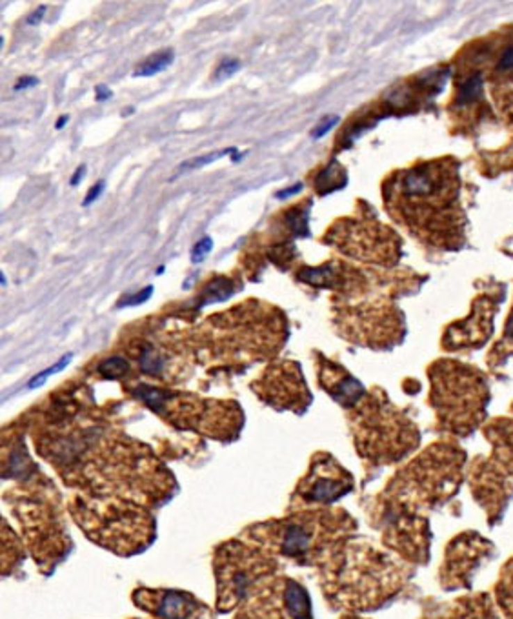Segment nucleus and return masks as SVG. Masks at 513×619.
<instances>
[{"mask_svg":"<svg viewBox=\"0 0 513 619\" xmlns=\"http://www.w3.org/2000/svg\"><path fill=\"white\" fill-rule=\"evenodd\" d=\"M73 512L82 532L91 541L118 556L142 552L155 538L153 517L135 503L79 499Z\"/></svg>","mask_w":513,"mask_h":619,"instance_id":"obj_4","label":"nucleus"},{"mask_svg":"<svg viewBox=\"0 0 513 619\" xmlns=\"http://www.w3.org/2000/svg\"><path fill=\"white\" fill-rule=\"evenodd\" d=\"M340 619H366V618H361V616H355V614H346V616H342Z\"/></svg>","mask_w":513,"mask_h":619,"instance_id":"obj_32","label":"nucleus"},{"mask_svg":"<svg viewBox=\"0 0 513 619\" xmlns=\"http://www.w3.org/2000/svg\"><path fill=\"white\" fill-rule=\"evenodd\" d=\"M68 120H70V115H62V117L57 120V124H55V128L62 130V128H64V126H66Z\"/></svg>","mask_w":513,"mask_h":619,"instance_id":"obj_31","label":"nucleus"},{"mask_svg":"<svg viewBox=\"0 0 513 619\" xmlns=\"http://www.w3.org/2000/svg\"><path fill=\"white\" fill-rule=\"evenodd\" d=\"M259 395L281 410H302L310 401L299 366L293 363H283L268 370L260 381Z\"/></svg>","mask_w":513,"mask_h":619,"instance_id":"obj_12","label":"nucleus"},{"mask_svg":"<svg viewBox=\"0 0 513 619\" xmlns=\"http://www.w3.org/2000/svg\"><path fill=\"white\" fill-rule=\"evenodd\" d=\"M328 239L342 253L355 259L377 265H393L399 259V237L375 221L342 219L331 226Z\"/></svg>","mask_w":513,"mask_h":619,"instance_id":"obj_9","label":"nucleus"},{"mask_svg":"<svg viewBox=\"0 0 513 619\" xmlns=\"http://www.w3.org/2000/svg\"><path fill=\"white\" fill-rule=\"evenodd\" d=\"M352 525L344 512H304L250 526L244 535L275 558L322 567L340 549Z\"/></svg>","mask_w":513,"mask_h":619,"instance_id":"obj_3","label":"nucleus"},{"mask_svg":"<svg viewBox=\"0 0 513 619\" xmlns=\"http://www.w3.org/2000/svg\"><path fill=\"white\" fill-rule=\"evenodd\" d=\"M37 82L38 81L35 79V77H22V79H20V81L15 84V90L20 91V90H24V88H31V86H37Z\"/></svg>","mask_w":513,"mask_h":619,"instance_id":"obj_27","label":"nucleus"},{"mask_svg":"<svg viewBox=\"0 0 513 619\" xmlns=\"http://www.w3.org/2000/svg\"><path fill=\"white\" fill-rule=\"evenodd\" d=\"M95 91H97V99L99 100H108L109 97H111V90H109L108 86H104V84L97 86V88H95Z\"/></svg>","mask_w":513,"mask_h":619,"instance_id":"obj_28","label":"nucleus"},{"mask_svg":"<svg viewBox=\"0 0 513 619\" xmlns=\"http://www.w3.org/2000/svg\"><path fill=\"white\" fill-rule=\"evenodd\" d=\"M151 292H153V288H151V286H148L146 290H142V292H139L137 295H133V297L126 299L124 303H120V306H126V304H139V303H142V301H146V299L150 297Z\"/></svg>","mask_w":513,"mask_h":619,"instance_id":"obj_25","label":"nucleus"},{"mask_svg":"<svg viewBox=\"0 0 513 619\" xmlns=\"http://www.w3.org/2000/svg\"><path fill=\"white\" fill-rule=\"evenodd\" d=\"M137 609L153 619H213L212 609L189 592L139 586L132 594Z\"/></svg>","mask_w":513,"mask_h":619,"instance_id":"obj_10","label":"nucleus"},{"mask_svg":"<svg viewBox=\"0 0 513 619\" xmlns=\"http://www.w3.org/2000/svg\"><path fill=\"white\" fill-rule=\"evenodd\" d=\"M151 619H153V618H151Z\"/></svg>","mask_w":513,"mask_h":619,"instance_id":"obj_34","label":"nucleus"},{"mask_svg":"<svg viewBox=\"0 0 513 619\" xmlns=\"http://www.w3.org/2000/svg\"><path fill=\"white\" fill-rule=\"evenodd\" d=\"M344 182H346V175H344V170L340 168L337 162L326 168L319 177H317V191L320 195H326L333 191L337 188H342Z\"/></svg>","mask_w":513,"mask_h":619,"instance_id":"obj_14","label":"nucleus"},{"mask_svg":"<svg viewBox=\"0 0 513 619\" xmlns=\"http://www.w3.org/2000/svg\"><path fill=\"white\" fill-rule=\"evenodd\" d=\"M461 189L459 166L453 159L420 162L391 177L386 206L424 244L444 251L459 250L466 239Z\"/></svg>","mask_w":513,"mask_h":619,"instance_id":"obj_1","label":"nucleus"},{"mask_svg":"<svg viewBox=\"0 0 513 619\" xmlns=\"http://www.w3.org/2000/svg\"><path fill=\"white\" fill-rule=\"evenodd\" d=\"M86 175V166H79V168H77V171H75V175L71 177V186H77L80 182V180H82V177Z\"/></svg>","mask_w":513,"mask_h":619,"instance_id":"obj_30","label":"nucleus"},{"mask_svg":"<svg viewBox=\"0 0 513 619\" xmlns=\"http://www.w3.org/2000/svg\"><path fill=\"white\" fill-rule=\"evenodd\" d=\"M99 372L108 379H118L129 372V363L123 357H109L104 363H100Z\"/></svg>","mask_w":513,"mask_h":619,"instance_id":"obj_16","label":"nucleus"},{"mask_svg":"<svg viewBox=\"0 0 513 619\" xmlns=\"http://www.w3.org/2000/svg\"><path fill=\"white\" fill-rule=\"evenodd\" d=\"M355 432L361 452L373 459L393 461L417 444V432L410 421L393 410L386 401L381 402L377 399H370L364 412L358 414Z\"/></svg>","mask_w":513,"mask_h":619,"instance_id":"obj_7","label":"nucleus"},{"mask_svg":"<svg viewBox=\"0 0 513 619\" xmlns=\"http://www.w3.org/2000/svg\"><path fill=\"white\" fill-rule=\"evenodd\" d=\"M233 619H313L310 594L299 581L277 574L237 609Z\"/></svg>","mask_w":513,"mask_h":619,"instance_id":"obj_8","label":"nucleus"},{"mask_svg":"<svg viewBox=\"0 0 513 619\" xmlns=\"http://www.w3.org/2000/svg\"><path fill=\"white\" fill-rule=\"evenodd\" d=\"M499 596L506 610H510L513 614V561L504 568L503 579H500L499 585Z\"/></svg>","mask_w":513,"mask_h":619,"instance_id":"obj_17","label":"nucleus"},{"mask_svg":"<svg viewBox=\"0 0 513 619\" xmlns=\"http://www.w3.org/2000/svg\"><path fill=\"white\" fill-rule=\"evenodd\" d=\"M44 15H46V6H40V8H37V10L33 11V13L28 15L26 22L31 24V26H37V24H40V20L44 19Z\"/></svg>","mask_w":513,"mask_h":619,"instance_id":"obj_26","label":"nucleus"},{"mask_svg":"<svg viewBox=\"0 0 513 619\" xmlns=\"http://www.w3.org/2000/svg\"><path fill=\"white\" fill-rule=\"evenodd\" d=\"M104 180H100V182H97V185L93 186V188L90 189V191H88V195H86V199H84V203H82V206H90V204H93L95 201L99 199L100 195H102V191H104Z\"/></svg>","mask_w":513,"mask_h":619,"instance_id":"obj_23","label":"nucleus"},{"mask_svg":"<svg viewBox=\"0 0 513 619\" xmlns=\"http://www.w3.org/2000/svg\"><path fill=\"white\" fill-rule=\"evenodd\" d=\"M70 361H71V355L70 354L64 355V357H62V359L58 361L57 364H53L52 368L46 370V372H40V374H38L37 377H35L33 381H31V383H29V388H35V386H38V384H42L44 381H46V379L49 377V375L55 374V372H61V370L64 368V366H66V364L70 363Z\"/></svg>","mask_w":513,"mask_h":619,"instance_id":"obj_21","label":"nucleus"},{"mask_svg":"<svg viewBox=\"0 0 513 619\" xmlns=\"http://www.w3.org/2000/svg\"><path fill=\"white\" fill-rule=\"evenodd\" d=\"M432 405L444 425L466 434L484 416L488 386L480 372L455 361H441L432 368Z\"/></svg>","mask_w":513,"mask_h":619,"instance_id":"obj_6","label":"nucleus"},{"mask_svg":"<svg viewBox=\"0 0 513 619\" xmlns=\"http://www.w3.org/2000/svg\"><path fill=\"white\" fill-rule=\"evenodd\" d=\"M226 153H235L233 148H226V150H221V152H213V153H207V155H198L195 159H189V161L182 162L179 168V171H188V170H195V168H203V166L212 164V162L219 161L221 157H224Z\"/></svg>","mask_w":513,"mask_h":619,"instance_id":"obj_19","label":"nucleus"},{"mask_svg":"<svg viewBox=\"0 0 513 619\" xmlns=\"http://www.w3.org/2000/svg\"><path fill=\"white\" fill-rule=\"evenodd\" d=\"M337 120H339V118H337V117H328V118H324V120H322V123H320L319 126H317L315 132L311 133V135H313V139L322 137V135H324V133L330 132L331 126H333V124L337 123Z\"/></svg>","mask_w":513,"mask_h":619,"instance_id":"obj_24","label":"nucleus"},{"mask_svg":"<svg viewBox=\"0 0 513 619\" xmlns=\"http://www.w3.org/2000/svg\"><path fill=\"white\" fill-rule=\"evenodd\" d=\"M322 384L328 392L333 395L335 399L342 405H355V402L361 401L364 393V388L361 386L358 381H355L354 377L346 372H342L337 366H331V368H322Z\"/></svg>","mask_w":513,"mask_h":619,"instance_id":"obj_13","label":"nucleus"},{"mask_svg":"<svg viewBox=\"0 0 513 619\" xmlns=\"http://www.w3.org/2000/svg\"><path fill=\"white\" fill-rule=\"evenodd\" d=\"M212 248H213V241L210 237L200 239V241L194 246V250H191V260H194V263H200V260H204L207 253L212 251Z\"/></svg>","mask_w":513,"mask_h":619,"instance_id":"obj_22","label":"nucleus"},{"mask_svg":"<svg viewBox=\"0 0 513 619\" xmlns=\"http://www.w3.org/2000/svg\"><path fill=\"white\" fill-rule=\"evenodd\" d=\"M278 561L274 554L250 539L226 541L213 556L215 609L221 614L237 610L264 581L277 576Z\"/></svg>","mask_w":513,"mask_h":619,"instance_id":"obj_5","label":"nucleus"},{"mask_svg":"<svg viewBox=\"0 0 513 619\" xmlns=\"http://www.w3.org/2000/svg\"><path fill=\"white\" fill-rule=\"evenodd\" d=\"M239 68L240 62L237 61V58H224V61L217 66V70H215L213 79H215V81H226V79H230L231 75H235L237 71H239Z\"/></svg>","mask_w":513,"mask_h":619,"instance_id":"obj_20","label":"nucleus"},{"mask_svg":"<svg viewBox=\"0 0 513 619\" xmlns=\"http://www.w3.org/2000/svg\"><path fill=\"white\" fill-rule=\"evenodd\" d=\"M352 487H354L352 476L331 455L317 454L310 467V472L297 487L295 497H299V501L304 505H311V503L328 505L352 492Z\"/></svg>","mask_w":513,"mask_h":619,"instance_id":"obj_11","label":"nucleus"},{"mask_svg":"<svg viewBox=\"0 0 513 619\" xmlns=\"http://www.w3.org/2000/svg\"><path fill=\"white\" fill-rule=\"evenodd\" d=\"M231 293H233V288H231L230 281L219 277L217 281H213L212 284H207L206 292H204V303L222 301V299L230 297Z\"/></svg>","mask_w":513,"mask_h":619,"instance_id":"obj_18","label":"nucleus"},{"mask_svg":"<svg viewBox=\"0 0 513 619\" xmlns=\"http://www.w3.org/2000/svg\"><path fill=\"white\" fill-rule=\"evenodd\" d=\"M301 188H302L301 185L293 186V188H286V189H283V191H278L277 197H278V199H286V197H292V195L299 194V191H301Z\"/></svg>","mask_w":513,"mask_h":619,"instance_id":"obj_29","label":"nucleus"},{"mask_svg":"<svg viewBox=\"0 0 513 619\" xmlns=\"http://www.w3.org/2000/svg\"><path fill=\"white\" fill-rule=\"evenodd\" d=\"M510 336H513V315H512V321H510Z\"/></svg>","mask_w":513,"mask_h":619,"instance_id":"obj_33","label":"nucleus"},{"mask_svg":"<svg viewBox=\"0 0 513 619\" xmlns=\"http://www.w3.org/2000/svg\"><path fill=\"white\" fill-rule=\"evenodd\" d=\"M171 62H173V52H160V53H153L146 61L142 62L141 66L135 70L133 75L135 77H153L157 75L159 71H164L166 68L170 66Z\"/></svg>","mask_w":513,"mask_h":619,"instance_id":"obj_15","label":"nucleus"},{"mask_svg":"<svg viewBox=\"0 0 513 619\" xmlns=\"http://www.w3.org/2000/svg\"><path fill=\"white\" fill-rule=\"evenodd\" d=\"M324 592L335 606L370 610L400 590L404 568L370 544H340L322 565Z\"/></svg>","mask_w":513,"mask_h":619,"instance_id":"obj_2","label":"nucleus"}]
</instances>
